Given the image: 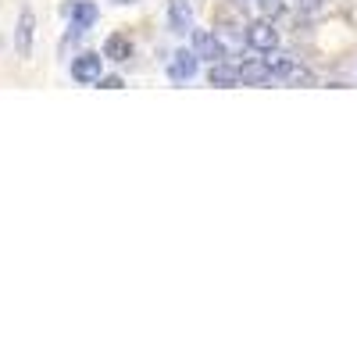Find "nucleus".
I'll use <instances>...</instances> for the list:
<instances>
[{
	"mask_svg": "<svg viewBox=\"0 0 357 357\" xmlns=\"http://www.w3.org/2000/svg\"><path fill=\"white\" fill-rule=\"evenodd\" d=\"M193 54L204 57V61H222V57H229L222 36L211 33V29H193Z\"/></svg>",
	"mask_w": 357,
	"mask_h": 357,
	"instance_id": "20e7f679",
	"label": "nucleus"
},
{
	"mask_svg": "<svg viewBox=\"0 0 357 357\" xmlns=\"http://www.w3.org/2000/svg\"><path fill=\"white\" fill-rule=\"evenodd\" d=\"M97 86H100V89H122L126 82H122V75H100Z\"/></svg>",
	"mask_w": 357,
	"mask_h": 357,
	"instance_id": "ddd939ff",
	"label": "nucleus"
},
{
	"mask_svg": "<svg viewBox=\"0 0 357 357\" xmlns=\"http://www.w3.org/2000/svg\"><path fill=\"white\" fill-rule=\"evenodd\" d=\"M200 68V57L193 50H175V57L168 61V79L172 82H190Z\"/></svg>",
	"mask_w": 357,
	"mask_h": 357,
	"instance_id": "0eeeda50",
	"label": "nucleus"
},
{
	"mask_svg": "<svg viewBox=\"0 0 357 357\" xmlns=\"http://www.w3.org/2000/svg\"><path fill=\"white\" fill-rule=\"evenodd\" d=\"M61 15H65L68 25H72V33H68V43H72V40H79L86 29L100 18V8L93 4V0H68V4L61 8Z\"/></svg>",
	"mask_w": 357,
	"mask_h": 357,
	"instance_id": "f257e3e1",
	"label": "nucleus"
},
{
	"mask_svg": "<svg viewBox=\"0 0 357 357\" xmlns=\"http://www.w3.org/2000/svg\"><path fill=\"white\" fill-rule=\"evenodd\" d=\"M33 36H36V15H33V8H22L18 25H15V50H18V57L33 54Z\"/></svg>",
	"mask_w": 357,
	"mask_h": 357,
	"instance_id": "39448f33",
	"label": "nucleus"
},
{
	"mask_svg": "<svg viewBox=\"0 0 357 357\" xmlns=\"http://www.w3.org/2000/svg\"><path fill=\"white\" fill-rule=\"evenodd\" d=\"M114 4H136V0H114Z\"/></svg>",
	"mask_w": 357,
	"mask_h": 357,
	"instance_id": "2eb2a0df",
	"label": "nucleus"
},
{
	"mask_svg": "<svg viewBox=\"0 0 357 357\" xmlns=\"http://www.w3.org/2000/svg\"><path fill=\"white\" fill-rule=\"evenodd\" d=\"M254 8H257L261 18L272 22V18H279V15L286 11V0H254Z\"/></svg>",
	"mask_w": 357,
	"mask_h": 357,
	"instance_id": "f8f14e48",
	"label": "nucleus"
},
{
	"mask_svg": "<svg viewBox=\"0 0 357 357\" xmlns=\"http://www.w3.org/2000/svg\"><path fill=\"white\" fill-rule=\"evenodd\" d=\"M104 57H111V61H129L132 57V40L122 36V33H114L104 40Z\"/></svg>",
	"mask_w": 357,
	"mask_h": 357,
	"instance_id": "9d476101",
	"label": "nucleus"
},
{
	"mask_svg": "<svg viewBox=\"0 0 357 357\" xmlns=\"http://www.w3.org/2000/svg\"><path fill=\"white\" fill-rule=\"evenodd\" d=\"M279 82H289V86H314V75L304 68V65H296L289 61L282 72H279Z\"/></svg>",
	"mask_w": 357,
	"mask_h": 357,
	"instance_id": "9b49d317",
	"label": "nucleus"
},
{
	"mask_svg": "<svg viewBox=\"0 0 357 357\" xmlns=\"http://www.w3.org/2000/svg\"><path fill=\"white\" fill-rule=\"evenodd\" d=\"M268 82H275V75L264 65V57H247L240 65V86H268Z\"/></svg>",
	"mask_w": 357,
	"mask_h": 357,
	"instance_id": "6e6552de",
	"label": "nucleus"
},
{
	"mask_svg": "<svg viewBox=\"0 0 357 357\" xmlns=\"http://www.w3.org/2000/svg\"><path fill=\"white\" fill-rule=\"evenodd\" d=\"M236 8H254V0H232Z\"/></svg>",
	"mask_w": 357,
	"mask_h": 357,
	"instance_id": "4468645a",
	"label": "nucleus"
},
{
	"mask_svg": "<svg viewBox=\"0 0 357 357\" xmlns=\"http://www.w3.org/2000/svg\"><path fill=\"white\" fill-rule=\"evenodd\" d=\"M207 82L218 86V89H229V86H240V65L232 61H211V68H207Z\"/></svg>",
	"mask_w": 357,
	"mask_h": 357,
	"instance_id": "1a4fd4ad",
	"label": "nucleus"
},
{
	"mask_svg": "<svg viewBox=\"0 0 357 357\" xmlns=\"http://www.w3.org/2000/svg\"><path fill=\"white\" fill-rule=\"evenodd\" d=\"M243 43L257 54H268V50H275L279 47V33H275V25L268 22V18H257L247 25V33H243Z\"/></svg>",
	"mask_w": 357,
	"mask_h": 357,
	"instance_id": "f03ea898",
	"label": "nucleus"
},
{
	"mask_svg": "<svg viewBox=\"0 0 357 357\" xmlns=\"http://www.w3.org/2000/svg\"><path fill=\"white\" fill-rule=\"evenodd\" d=\"M100 75H104V54L82 50L75 61H72V79H75L79 86H97Z\"/></svg>",
	"mask_w": 357,
	"mask_h": 357,
	"instance_id": "7ed1b4c3",
	"label": "nucleus"
},
{
	"mask_svg": "<svg viewBox=\"0 0 357 357\" xmlns=\"http://www.w3.org/2000/svg\"><path fill=\"white\" fill-rule=\"evenodd\" d=\"M168 29L175 36L193 33V4L190 0H168Z\"/></svg>",
	"mask_w": 357,
	"mask_h": 357,
	"instance_id": "423d86ee",
	"label": "nucleus"
}]
</instances>
